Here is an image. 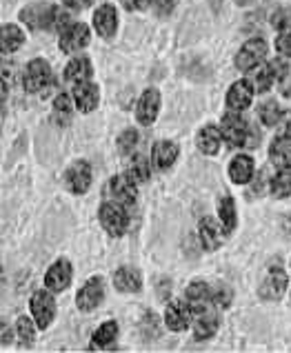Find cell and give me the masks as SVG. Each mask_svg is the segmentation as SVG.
Listing matches in <instances>:
<instances>
[{
  "mask_svg": "<svg viewBox=\"0 0 291 353\" xmlns=\"http://www.w3.org/2000/svg\"><path fill=\"white\" fill-rule=\"evenodd\" d=\"M136 183L127 174L125 176H114L107 183V198L109 203H116L120 207H132L136 203Z\"/></svg>",
  "mask_w": 291,
  "mask_h": 353,
  "instance_id": "cell-7",
  "label": "cell"
},
{
  "mask_svg": "<svg viewBox=\"0 0 291 353\" xmlns=\"http://www.w3.org/2000/svg\"><path fill=\"white\" fill-rule=\"evenodd\" d=\"M232 298H234V294H232V289H229L227 285L212 287V302H214V305L229 307V305H232Z\"/></svg>",
  "mask_w": 291,
  "mask_h": 353,
  "instance_id": "cell-37",
  "label": "cell"
},
{
  "mask_svg": "<svg viewBox=\"0 0 291 353\" xmlns=\"http://www.w3.org/2000/svg\"><path fill=\"white\" fill-rule=\"evenodd\" d=\"M154 7H156L158 16H169V14L174 12L176 0H154Z\"/></svg>",
  "mask_w": 291,
  "mask_h": 353,
  "instance_id": "cell-41",
  "label": "cell"
},
{
  "mask_svg": "<svg viewBox=\"0 0 291 353\" xmlns=\"http://www.w3.org/2000/svg\"><path fill=\"white\" fill-rule=\"evenodd\" d=\"M285 136L287 138H291V114L287 116V120H285Z\"/></svg>",
  "mask_w": 291,
  "mask_h": 353,
  "instance_id": "cell-45",
  "label": "cell"
},
{
  "mask_svg": "<svg viewBox=\"0 0 291 353\" xmlns=\"http://www.w3.org/2000/svg\"><path fill=\"white\" fill-rule=\"evenodd\" d=\"M265 56H267V43L263 38H252L236 54V67L240 72H252V69L260 67Z\"/></svg>",
  "mask_w": 291,
  "mask_h": 353,
  "instance_id": "cell-8",
  "label": "cell"
},
{
  "mask_svg": "<svg viewBox=\"0 0 291 353\" xmlns=\"http://www.w3.org/2000/svg\"><path fill=\"white\" fill-rule=\"evenodd\" d=\"M254 174H256V165L252 156H236L229 163V178H232L234 185H247L254 178Z\"/></svg>",
  "mask_w": 291,
  "mask_h": 353,
  "instance_id": "cell-24",
  "label": "cell"
},
{
  "mask_svg": "<svg viewBox=\"0 0 291 353\" xmlns=\"http://www.w3.org/2000/svg\"><path fill=\"white\" fill-rule=\"evenodd\" d=\"M160 114V92L158 89H145L136 103V120L140 125H154Z\"/></svg>",
  "mask_w": 291,
  "mask_h": 353,
  "instance_id": "cell-15",
  "label": "cell"
},
{
  "mask_svg": "<svg viewBox=\"0 0 291 353\" xmlns=\"http://www.w3.org/2000/svg\"><path fill=\"white\" fill-rule=\"evenodd\" d=\"M287 289V274L280 267H274L269 269L267 278L263 280V285H260V296L265 300H280Z\"/></svg>",
  "mask_w": 291,
  "mask_h": 353,
  "instance_id": "cell-19",
  "label": "cell"
},
{
  "mask_svg": "<svg viewBox=\"0 0 291 353\" xmlns=\"http://www.w3.org/2000/svg\"><path fill=\"white\" fill-rule=\"evenodd\" d=\"M272 25L278 29V32H287L291 27V9L289 7H278L272 14Z\"/></svg>",
  "mask_w": 291,
  "mask_h": 353,
  "instance_id": "cell-38",
  "label": "cell"
},
{
  "mask_svg": "<svg viewBox=\"0 0 291 353\" xmlns=\"http://www.w3.org/2000/svg\"><path fill=\"white\" fill-rule=\"evenodd\" d=\"M114 287L120 294H138L143 289V276L134 267H120L114 271Z\"/></svg>",
  "mask_w": 291,
  "mask_h": 353,
  "instance_id": "cell-20",
  "label": "cell"
},
{
  "mask_svg": "<svg viewBox=\"0 0 291 353\" xmlns=\"http://www.w3.org/2000/svg\"><path fill=\"white\" fill-rule=\"evenodd\" d=\"M56 5L49 3H32L25 9H20V20L32 29V32H45V29H54L56 20Z\"/></svg>",
  "mask_w": 291,
  "mask_h": 353,
  "instance_id": "cell-1",
  "label": "cell"
},
{
  "mask_svg": "<svg viewBox=\"0 0 291 353\" xmlns=\"http://www.w3.org/2000/svg\"><path fill=\"white\" fill-rule=\"evenodd\" d=\"M72 96H74L76 109H80L83 114H92L100 103V89H98V85L92 83V80L74 85Z\"/></svg>",
  "mask_w": 291,
  "mask_h": 353,
  "instance_id": "cell-16",
  "label": "cell"
},
{
  "mask_svg": "<svg viewBox=\"0 0 291 353\" xmlns=\"http://www.w3.org/2000/svg\"><path fill=\"white\" fill-rule=\"evenodd\" d=\"M67 9H72V12H80V9H87L92 7L96 0H63Z\"/></svg>",
  "mask_w": 291,
  "mask_h": 353,
  "instance_id": "cell-43",
  "label": "cell"
},
{
  "mask_svg": "<svg viewBox=\"0 0 291 353\" xmlns=\"http://www.w3.org/2000/svg\"><path fill=\"white\" fill-rule=\"evenodd\" d=\"M254 83H249V80H236V83L229 87L227 92V107L229 112H236V114H243L245 109L254 103Z\"/></svg>",
  "mask_w": 291,
  "mask_h": 353,
  "instance_id": "cell-14",
  "label": "cell"
},
{
  "mask_svg": "<svg viewBox=\"0 0 291 353\" xmlns=\"http://www.w3.org/2000/svg\"><path fill=\"white\" fill-rule=\"evenodd\" d=\"M120 3H123L127 12H140V9L149 7V3H154V0H120Z\"/></svg>",
  "mask_w": 291,
  "mask_h": 353,
  "instance_id": "cell-42",
  "label": "cell"
},
{
  "mask_svg": "<svg viewBox=\"0 0 291 353\" xmlns=\"http://www.w3.org/2000/svg\"><path fill=\"white\" fill-rule=\"evenodd\" d=\"M32 318L36 320L38 329H47L56 318V300H54V291L43 289L36 291L32 296Z\"/></svg>",
  "mask_w": 291,
  "mask_h": 353,
  "instance_id": "cell-4",
  "label": "cell"
},
{
  "mask_svg": "<svg viewBox=\"0 0 291 353\" xmlns=\"http://www.w3.org/2000/svg\"><path fill=\"white\" fill-rule=\"evenodd\" d=\"M194 322V307L192 302H185V300H174L169 302V307L165 309V325L167 329L176 331H187L189 325Z\"/></svg>",
  "mask_w": 291,
  "mask_h": 353,
  "instance_id": "cell-10",
  "label": "cell"
},
{
  "mask_svg": "<svg viewBox=\"0 0 291 353\" xmlns=\"http://www.w3.org/2000/svg\"><path fill=\"white\" fill-rule=\"evenodd\" d=\"M238 5H247V3H252V0H236Z\"/></svg>",
  "mask_w": 291,
  "mask_h": 353,
  "instance_id": "cell-46",
  "label": "cell"
},
{
  "mask_svg": "<svg viewBox=\"0 0 291 353\" xmlns=\"http://www.w3.org/2000/svg\"><path fill=\"white\" fill-rule=\"evenodd\" d=\"M214 302H207V305H198L194 307V338L196 340H209L216 331H218V314L214 311Z\"/></svg>",
  "mask_w": 291,
  "mask_h": 353,
  "instance_id": "cell-6",
  "label": "cell"
},
{
  "mask_svg": "<svg viewBox=\"0 0 291 353\" xmlns=\"http://www.w3.org/2000/svg\"><path fill=\"white\" fill-rule=\"evenodd\" d=\"M52 83V67H49L47 60L43 58H34L32 63L25 67L23 74V85L29 94H38Z\"/></svg>",
  "mask_w": 291,
  "mask_h": 353,
  "instance_id": "cell-5",
  "label": "cell"
},
{
  "mask_svg": "<svg viewBox=\"0 0 291 353\" xmlns=\"http://www.w3.org/2000/svg\"><path fill=\"white\" fill-rule=\"evenodd\" d=\"M178 154H180V149H178L176 143H172V140H158V143L154 145V149H152L154 169H158V171L169 169L178 160Z\"/></svg>",
  "mask_w": 291,
  "mask_h": 353,
  "instance_id": "cell-21",
  "label": "cell"
},
{
  "mask_svg": "<svg viewBox=\"0 0 291 353\" xmlns=\"http://www.w3.org/2000/svg\"><path fill=\"white\" fill-rule=\"evenodd\" d=\"M118 338V322L107 320L103 322L92 336V349H105L109 345H114V340Z\"/></svg>",
  "mask_w": 291,
  "mask_h": 353,
  "instance_id": "cell-26",
  "label": "cell"
},
{
  "mask_svg": "<svg viewBox=\"0 0 291 353\" xmlns=\"http://www.w3.org/2000/svg\"><path fill=\"white\" fill-rule=\"evenodd\" d=\"M98 218H100V225L107 231L109 236H123L127 227H129V216L125 207H120L116 203H105L100 205V211H98Z\"/></svg>",
  "mask_w": 291,
  "mask_h": 353,
  "instance_id": "cell-3",
  "label": "cell"
},
{
  "mask_svg": "<svg viewBox=\"0 0 291 353\" xmlns=\"http://www.w3.org/2000/svg\"><path fill=\"white\" fill-rule=\"evenodd\" d=\"M223 131H220L218 125H207L198 131V136H196V145L198 149L203 151L205 156H216L220 147H223Z\"/></svg>",
  "mask_w": 291,
  "mask_h": 353,
  "instance_id": "cell-22",
  "label": "cell"
},
{
  "mask_svg": "<svg viewBox=\"0 0 291 353\" xmlns=\"http://www.w3.org/2000/svg\"><path fill=\"white\" fill-rule=\"evenodd\" d=\"M16 329H18V338H20V345L23 347H29L32 342L36 340V320L29 318V316H20L18 322H16Z\"/></svg>",
  "mask_w": 291,
  "mask_h": 353,
  "instance_id": "cell-33",
  "label": "cell"
},
{
  "mask_svg": "<svg viewBox=\"0 0 291 353\" xmlns=\"http://www.w3.org/2000/svg\"><path fill=\"white\" fill-rule=\"evenodd\" d=\"M218 216H220V223H223V227L227 229V234L236 229V223H238L236 203H234V198L229 196V194L220 196V200H218Z\"/></svg>",
  "mask_w": 291,
  "mask_h": 353,
  "instance_id": "cell-28",
  "label": "cell"
},
{
  "mask_svg": "<svg viewBox=\"0 0 291 353\" xmlns=\"http://www.w3.org/2000/svg\"><path fill=\"white\" fill-rule=\"evenodd\" d=\"M89 38H92L89 27L85 23H74L72 27H67L65 32L60 34L58 47H60V52H65V54H76V52H83L89 45Z\"/></svg>",
  "mask_w": 291,
  "mask_h": 353,
  "instance_id": "cell-11",
  "label": "cell"
},
{
  "mask_svg": "<svg viewBox=\"0 0 291 353\" xmlns=\"http://www.w3.org/2000/svg\"><path fill=\"white\" fill-rule=\"evenodd\" d=\"M103 298H105V280L100 276H94L78 289L76 307L80 311H85V314H89V311H94L100 302H103Z\"/></svg>",
  "mask_w": 291,
  "mask_h": 353,
  "instance_id": "cell-9",
  "label": "cell"
},
{
  "mask_svg": "<svg viewBox=\"0 0 291 353\" xmlns=\"http://www.w3.org/2000/svg\"><path fill=\"white\" fill-rule=\"evenodd\" d=\"M220 131H223V140L227 147L238 149V147H247V140H249V127L243 116L236 114V112H227L223 116V125H220Z\"/></svg>",
  "mask_w": 291,
  "mask_h": 353,
  "instance_id": "cell-2",
  "label": "cell"
},
{
  "mask_svg": "<svg viewBox=\"0 0 291 353\" xmlns=\"http://www.w3.org/2000/svg\"><path fill=\"white\" fill-rule=\"evenodd\" d=\"M152 160H147L145 156H134L132 158V163H129V167H127V176L134 180V183L138 185V183H147L149 180V176H152Z\"/></svg>",
  "mask_w": 291,
  "mask_h": 353,
  "instance_id": "cell-30",
  "label": "cell"
},
{
  "mask_svg": "<svg viewBox=\"0 0 291 353\" xmlns=\"http://www.w3.org/2000/svg\"><path fill=\"white\" fill-rule=\"evenodd\" d=\"M269 191L274 198H289L291 196V169H280L269 183Z\"/></svg>",
  "mask_w": 291,
  "mask_h": 353,
  "instance_id": "cell-31",
  "label": "cell"
},
{
  "mask_svg": "<svg viewBox=\"0 0 291 353\" xmlns=\"http://www.w3.org/2000/svg\"><path fill=\"white\" fill-rule=\"evenodd\" d=\"M269 67H272V72H274L276 80H283V78L289 74V67L285 65V60H283V58H276V60H272V63H269Z\"/></svg>",
  "mask_w": 291,
  "mask_h": 353,
  "instance_id": "cell-40",
  "label": "cell"
},
{
  "mask_svg": "<svg viewBox=\"0 0 291 353\" xmlns=\"http://www.w3.org/2000/svg\"><path fill=\"white\" fill-rule=\"evenodd\" d=\"M74 280V269H72V262L60 258L56 260L52 267L47 269L45 274V287L49 291H54V294H60V291H65L69 285H72Z\"/></svg>",
  "mask_w": 291,
  "mask_h": 353,
  "instance_id": "cell-12",
  "label": "cell"
},
{
  "mask_svg": "<svg viewBox=\"0 0 291 353\" xmlns=\"http://www.w3.org/2000/svg\"><path fill=\"white\" fill-rule=\"evenodd\" d=\"M94 29L100 34V38H114L118 32V12L114 5H100L94 12Z\"/></svg>",
  "mask_w": 291,
  "mask_h": 353,
  "instance_id": "cell-17",
  "label": "cell"
},
{
  "mask_svg": "<svg viewBox=\"0 0 291 353\" xmlns=\"http://www.w3.org/2000/svg\"><path fill=\"white\" fill-rule=\"evenodd\" d=\"M258 116H260V120H263V125L276 127L280 120L285 118V112H283V107L276 103V100H267V103H263L258 107Z\"/></svg>",
  "mask_w": 291,
  "mask_h": 353,
  "instance_id": "cell-32",
  "label": "cell"
},
{
  "mask_svg": "<svg viewBox=\"0 0 291 353\" xmlns=\"http://www.w3.org/2000/svg\"><path fill=\"white\" fill-rule=\"evenodd\" d=\"M138 140H140V136H138L136 129L123 131V134L118 136V151L120 154H132V151H136Z\"/></svg>",
  "mask_w": 291,
  "mask_h": 353,
  "instance_id": "cell-35",
  "label": "cell"
},
{
  "mask_svg": "<svg viewBox=\"0 0 291 353\" xmlns=\"http://www.w3.org/2000/svg\"><path fill=\"white\" fill-rule=\"evenodd\" d=\"M185 296L192 302V307L207 305V302H212V285H207L205 280H194V282H189Z\"/></svg>",
  "mask_w": 291,
  "mask_h": 353,
  "instance_id": "cell-29",
  "label": "cell"
},
{
  "mask_svg": "<svg viewBox=\"0 0 291 353\" xmlns=\"http://www.w3.org/2000/svg\"><path fill=\"white\" fill-rule=\"evenodd\" d=\"M65 185L76 196H83L85 191L92 187V167L85 160H76V163L65 171Z\"/></svg>",
  "mask_w": 291,
  "mask_h": 353,
  "instance_id": "cell-13",
  "label": "cell"
},
{
  "mask_svg": "<svg viewBox=\"0 0 291 353\" xmlns=\"http://www.w3.org/2000/svg\"><path fill=\"white\" fill-rule=\"evenodd\" d=\"M25 45V32L18 25H3V54H14L16 49Z\"/></svg>",
  "mask_w": 291,
  "mask_h": 353,
  "instance_id": "cell-27",
  "label": "cell"
},
{
  "mask_svg": "<svg viewBox=\"0 0 291 353\" xmlns=\"http://www.w3.org/2000/svg\"><path fill=\"white\" fill-rule=\"evenodd\" d=\"M278 87H280V94L285 98H291V74H287L283 80H278Z\"/></svg>",
  "mask_w": 291,
  "mask_h": 353,
  "instance_id": "cell-44",
  "label": "cell"
},
{
  "mask_svg": "<svg viewBox=\"0 0 291 353\" xmlns=\"http://www.w3.org/2000/svg\"><path fill=\"white\" fill-rule=\"evenodd\" d=\"M269 160L278 169H291V138L285 134L274 138V143L269 145Z\"/></svg>",
  "mask_w": 291,
  "mask_h": 353,
  "instance_id": "cell-25",
  "label": "cell"
},
{
  "mask_svg": "<svg viewBox=\"0 0 291 353\" xmlns=\"http://www.w3.org/2000/svg\"><path fill=\"white\" fill-rule=\"evenodd\" d=\"M276 52L283 58H291V32H280L276 38Z\"/></svg>",
  "mask_w": 291,
  "mask_h": 353,
  "instance_id": "cell-39",
  "label": "cell"
},
{
  "mask_svg": "<svg viewBox=\"0 0 291 353\" xmlns=\"http://www.w3.org/2000/svg\"><path fill=\"white\" fill-rule=\"evenodd\" d=\"M225 234H227V229L223 227L220 220H216L212 216L200 220V240H203L205 249H209V251L218 249L225 242Z\"/></svg>",
  "mask_w": 291,
  "mask_h": 353,
  "instance_id": "cell-18",
  "label": "cell"
},
{
  "mask_svg": "<svg viewBox=\"0 0 291 353\" xmlns=\"http://www.w3.org/2000/svg\"><path fill=\"white\" fill-rule=\"evenodd\" d=\"M92 76H94V67H92V60H89L87 56L74 58L72 63L65 67V72H63L65 83H69V85L85 83V80H89Z\"/></svg>",
  "mask_w": 291,
  "mask_h": 353,
  "instance_id": "cell-23",
  "label": "cell"
},
{
  "mask_svg": "<svg viewBox=\"0 0 291 353\" xmlns=\"http://www.w3.org/2000/svg\"><path fill=\"white\" fill-rule=\"evenodd\" d=\"M72 105H76L74 103V96H69V94L56 96V100H54V112H56V116L69 120V116H72V112H74Z\"/></svg>",
  "mask_w": 291,
  "mask_h": 353,
  "instance_id": "cell-36",
  "label": "cell"
},
{
  "mask_svg": "<svg viewBox=\"0 0 291 353\" xmlns=\"http://www.w3.org/2000/svg\"><path fill=\"white\" fill-rule=\"evenodd\" d=\"M274 80H276V76L272 72V67H269V65L260 67L258 72L254 74V89H256L258 94H267L269 89H272Z\"/></svg>",
  "mask_w": 291,
  "mask_h": 353,
  "instance_id": "cell-34",
  "label": "cell"
}]
</instances>
